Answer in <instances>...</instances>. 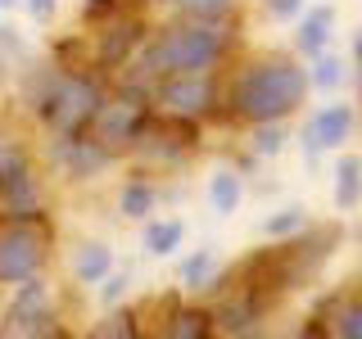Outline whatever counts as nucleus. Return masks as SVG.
<instances>
[{
  "label": "nucleus",
  "mask_w": 362,
  "mask_h": 339,
  "mask_svg": "<svg viewBox=\"0 0 362 339\" xmlns=\"http://www.w3.org/2000/svg\"><path fill=\"white\" fill-rule=\"evenodd\" d=\"M23 5H28L32 23H45V18H54V5H59V0H23Z\"/></svg>",
  "instance_id": "nucleus-27"
},
{
  "label": "nucleus",
  "mask_w": 362,
  "mask_h": 339,
  "mask_svg": "<svg viewBox=\"0 0 362 339\" xmlns=\"http://www.w3.org/2000/svg\"><path fill=\"white\" fill-rule=\"evenodd\" d=\"M154 208H158V190L150 186V181L132 177L127 186L118 190V213H122V218H132V222H145V218H154Z\"/></svg>",
  "instance_id": "nucleus-14"
},
{
  "label": "nucleus",
  "mask_w": 362,
  "mask_h": 339,
  "mask_svg": "<svg viewBox=\"0 0 362 339\" xmlns=\"http://www.w3.org/2000/svg\"><path fill=\"white\" fill-rule=\"evenodd\" d=\"M245 199V177L235 172V167H218V172L209 177V203L218 218H231L235 208H240Z\"/></svg>",
  "instance_id": "nucleus-12"
},
{
  "label": "nucleus",
  "mask_w": 362,
  "mask_h": 339,
  "mask_svg": "<svg viewBox=\"0 0 362 339\" xmlns=\"http://www.w3.org/2000/svg\"><path fill=\"white\" fill-rule=\"evenodd\" d=\"M50 312V285L41 276H28L9 290V303H5V326L14 335H32V326Z\"/></svg>",
  "instance_id": "nucleus-8"
},
{
  "label": "nucleus",
  "mask_w": 362,
  "mask_h": 339,
  "mask_svg": "<svg viewBox=\"0 0 362 339\" xmlns=\"http://www.w3.org/2000/svg\"><path fill=\"white\" fill-rule=\"evenodd\" d=\"M150 105L136 95H118V100H105L95 113V122H90V131H95V141H105L109 150H132L136 141H141V131L150 127Z\"/></svg>",
  "instance_id": "nucleus-5"
},
{
  "label": "nucleus",
  "mask_w": 362,
  "mask_h": 339,
  "mask_svg": "<svg viewBox=\"0 0 362 339\" xmlns=\"http://www.w3.org/2000/svg\"><path fill=\"white\" fill-rule=\"evenodd\" d=\"M281 150H286V127L281 122H254V154L276 158Z\"/></svg>",
  "instance_id": "nucleus-21"
},
{
  "label": "nucleus",
  "mask_w": 362,
  "mask_h": 339,
  "mask_svg": "<svg viewBox=\"0 0 362 339\" xmlns=\"http://www.w3.org/2000/svg\"><path fill=\"white\" fill-rule=\"evenodd\" d=\"M226 45H231V32H226V18H181L173 28H163L158 37L145 41L141 68L145 77H173V73H213L222 64Z\"/></svg>",
  "instance_id": "nucleus-2"
},
{
  "label": "nucleus",
  "mask_w": 362,
  "mask_h": 339,
  "mask_svg": "<svg viewBox=\"0 0 362 339\" xmlns=\"http://www.w3.org/2000/svg\"><path fill=\"white\" fill-rule=\"evenodd\" d=\"M331 32H335V9H331V5L303 9V14H299V28H294V50L313 59V54H322V50H326Z\"/></svg>",
  "instance_id": "nucleus-10"
},
{
  "label": "nucleus",
  "mask_w": 362,
  "mask_h": 339,
  "mask_svg": "<svg viewBox=\"0 0 362 339\" xmlns=\"http://www.w3.org/2000/svg\"><path fill=\"white\" fill-rule=\"evenodd\" d=\"M303 226H308V208H299V203H290V208L272 213V218L263 222V235H267V240H290V235H299Z\"/></svg>",
  "instance_id": "nucleus-19"
},
{
  "label": "nucleus",
  "mask_w": 362,
  "mask_h": 339,
  "mask_svg": "<svg viewBox=\"0 0 362 339\" xmlns=\"http://www.w3.org/2000/svg\"><path fill=\"white\" fill-rule=\"evenodd\" d=\"M127 285H132V276H127V271H118V276L109 271V276L100 280V303H105V308H118V303L127 299Z\"/></svg>",
  "instance_id": "nucleus-23"
},
{
  "label": "nucleus",
  "mask_w": 362,
  "mask_h": 339,
  "mask_svg": "<svg viewBox=\"0 0 362 339\" xmlns=\"http://www.w3.org/2000/svg\"><path fill=\"white\" fill-rule=\"evenodd\" d=\"M113 271V249L100 244V240H82L73 249V276L82 280V285H100Z\"/></svg>",
  "instance_id": "nucleus-11"
},
{
  "label": "nucleus",
  "mask_w": 362,
  "mask_h": 339,
  "mask_svg": "<svg viewBox=\"0 0 362 339\" xmlns=\"http://www.w3.org/2000/svg\"><path fill=\"white\" fill-rule=\"evenodd\" d=\"M5 77H9V64H5V54H0V86H5Z\"/></svg>",
  "instance_id": "nucleus-29"
},
{
  "label": "nucleus",
  "mask_w": 362,
  "mask_h": 339,
  "mask_svg": "<svg viewBox=\"0 0 362 339\" xmlns=\"http://www.w3.org/2000/svg\"><path fill=\"white\" fill-rule=\"evenodd\" d=\"M132 321H136L132 312H118V316H109L105 326H95V335H105V339H109V335H122V339H132L136 331H141V326H132Z\"/></svg>",
  "instance_id": "nucleus-25"
},
{
  "label": "nucleus",
  "mask_w": 362,
  "mask_h": 339,
  "mask_svg": "<svg viewBox=\"0 0 362 339\" xmlns=\"http://www.w3.org/2000/svg\"><path fill=\"white\" fill-rule=\"evenodd\" d=\"M209 331H213V316L204 312V308L173 312V316H168V326H163V335H173V339H204Z\"/></svg>",
  "instance_id": "nucleus-18"
},
{
  "label": "nucleus",
  "mask_w": 362,
  "mask_h": 339,
  "mask_svg": "<svg viewBox=\"0 0 362 339\" xmlns=\"http://www.w3.org/2000/svg\"><path fill=\"white\" fill-rule=\"evenodd\" d=\"M349 136H354V109L349 105H322L303 122V150H308V158H317L322 150H339Z\"/></svg>",
  "instance_id": "nucleus-6"
},
{
  "label": "nucleus",
  "mask_w": 362,
  "mask_h": 339,
  "mask_svg": "<svg viewBox=\"0 0 362 339\" xmlns=\"http://www.w3.org/2000/svg\"><path fill=\"white\" fill-rule=\"evenodd\" d=\"M136 45H145V32H141V23L122 18V23H113V28L105 32V37H100V50H95V59L105 64V68H122V64H132Z\"/></svg>",
  "instance_id": "nucleus-9"
},
{
  "label": "nucleus",
  "mask_w": 362,
  "mask_h": 339,
  "mask_svg": "<svg viewBox=\"0 0 362 339\" xmlns=\"http://www.w3.org/2000/svg\"><path fill=\"white\" fill-rule=\"evenodd\" d=\"M358 199H362V158L344 154V158H335V208L354 213Z\"/></svg>",
  "instance_id": "nucleus-13"
},
{
  "label": "nucleus",
  "mask_w": 362,
  "mask_h": 339,
  "mask_svg": "<svg viewBox=\"0 0 362 339\" xmlns=\"http://www.w3.org/2000/svg\"><path fill=\"white\" fill-rule=\"evenodd\" d=\"M23 177H32V167H28V154H23V145L5 141V145H0V195H5L9 186H18Z\"/></svg>",
  "instance_id": "nucleus-20"
},
{
  "label": "nucleus",
  "mask_w": 362,
  "mask_h": 339,
  "mask_svg": "<svg viewBox=\"0 0 362 339\" xmlns=\"http://www.w3.org/2000/svg\"><path fill=\"white\" fill-rule=\"evenodd\" d=\"M331 335H339V339H362V303H349V308L335 312Z\"/></svg>",
  "instance_id": "nucleus-22"
},
{
  "label": "nucleus",
  "mask_w": 362,
  "mask_h": 339,
  "mask_svg": "<svg viewBox=\"0 0 362 339\" xmlns=\"http://www.w3.org/2000/svg\"><path fill=\"white\" fill-rule=\"evenodd\" d=\"M358 235H362V231H358Z\"/></svg>",
  "instance_id": "nucleus-33"
},
{
  "label": "nucleus",
  "mask_w": 362,
  "mask_h": 339,
  "mask_svg": "<svg viewBox=\"0 0 362 339\" xmlns=\"http://www.w3.org/2000/svg\"><path fill=\"white\" fill-rule=\"evenodd\" d=\"M154 100H158L163 113L195 122V118H204V113L213 109V100H218V82H213V73H173V77H158Z\"/></svg>",
  "instance_id": "nucleus-4"
},
{
  "label": "nucleus",
  "mask_w": 362,
  "mask_h": 339,
  "mask_svg": "<svg viewBox=\"0 0 362 339\" xmlns=\"http://www.w3.org/2000/svg\"><path fill=\"white\" fill-rule=\"evenodd\" d=\"M181 240H186V226H181L177 218H163V222H150L145 226V235H141V244H145V254L150 258H173Z\"/></svg>",
  "instance_id": "nucleus-15"
},
{
  "label": "nucleus",
  "mask_w": 362,
  "mask_h": 339,
  "mask_svg": "<svg viewBox=\"0 0 362 339\" xmlns=\"http://www.w3.org/2000/svg\"><path fill=\"white\" fill-rule=\"evenodd\" d=\"M349 77V64L339 59V54H313V68H308V82L317 90H339V82Z\"/></svg>",
  "instance_id": "nucleus-17"
},
{
  "label": "nucleus",
  "mask_w": 362,
  "mask_h": 339,
  "mask_svg": "<svg viewBox=\"0 0 362 339\" xmlns=\"http://www.w3.org/2000/svg\"><path fill=\"white\" fill-rule=\"evenodd\" d=\"M0 285H5V280H0Z\"/></svg>",
  "instance_id": "nucleus-32"
},
{
  "label": "nucleus",
  "mask_w": 362,
  "mask_h": 339,
  "mask_svg": "<svg viewBox=\"0 0 362 339\" xmlns=\"http://www.w3.org/2000/svg\"><path fill=\"white\" fill-rule=\"evenodd\" d=\"M218 258L209 254V249H195V254L181 263V280H186V290H195V294H209V290H218Z\"/></svg>",
  "instance_id": "nucleus-16"
},
{
  "label": "nucleus",
  "mask_w": 362,
  "mask_h": 339,
  "mask_svg": "<svg viewBox=\"0 0 362 339\" xmlns=\"http://www.w3.org/2000/svg\"><path fill=\"white\" fill-rule=\"evenodd\" d=\"M263 5L272 18H299L303 14V0H263Z\"/></svg>",
  "instance_id": "nucleus-26"
},
{
  "label": "nucleus",
  "mask_w": 362,
  "mask_h": 339,
  "mask_svg": "<svg viewBox=\"0 0 362 339\" xmlns=\"http://www.w3.org/2000/svg\"><path fill=\"white\" fill-rule=\"evenodd\" d=\"M18 5V0H0V9H14Z\"/></svg>",
  "instance_id": "nucleus-31"
},
{
  "label": "nucleus",
  "mask_w": 362,
  "mask_h": 339,
  "mask_svg": "<svg viewBox=\"0 0 362 339\" xmlns=\"http://www.w3.org/2000/svg\"><path fill=\"white\" fill-rule=\"evenodd\" d=\"M59 163H64V172L73 177V181H90V177H100L105 167L113 163V150L105 141H95L90 136L86 141V131H77V136H59Z\"/></svg>",
  "instance_id": "nucleus-7"
},
{
  "label": "nucleus",
  "mask_w": 362,
  "mask_h": 339,
  "mask_svg": "<svg viewBox=\"0 0 362 339\" xmlns=\"http://www.w3.org/2000/svg\"><path fill=\"white\" fill-rule=\"evenodd\" d=\"M231 5L235 0H181V9H186L190 18H226Z\"/></svg>",
  "instance_id": "nucleus-24"
},
{
  "label": "nucleus",
  "mask_w": 362,
  "mask_h": 339,
  "mask_svg": "<svg viewBox=\"0 0 362 339\" xmlns=\"http://www.w3.org/2000/svg\"><path fill=\"white\" fill-rule=\"evenodd\" d=\"M45 258H50V231L41 222H9V231H0V280L5 285L41 276Z\"/></svg>",
  "instance_id": "nucleus-3"
},
{
  "label": "nucleus",
  "mask_w": 362,
  "mask_h": 339,
  "mask_svg": "<svg viewBox=\"0 0 362 339\" xmlns=\"http://www.w3.org/2000/svg\"><path fill=\"white\" fill-rule=\"evenodd\" d=\"M308 68L286 54H267L235 73L231 82V113L245 122H286L308 100Z\"/></svg>",
  "instance_id": "nucleus-1"
},
{
  "label": "nucleus",
  "mask_w": 362,
  "mask_h": 339,
  "mask_svg": "<svg viewBox=\"0 0 362 339\" xmlns=\"http://www.w3.org/2000/svg\"><path fill=\"white\" fill-rule=\"evenodd\" d=\"M358 77H362V41H358Z\"/></svg>",
  "instance_id": "nucleus-30"
},
{
  "label": "nucleus",
  "mask_w": 362,
  "mask_h": 339,
  "mask_svg": "<svg viewBox=\"0 0 362 339\" xmlns=\"http://www.w3.org/2000/svg\"><path fill=\"white\" fill-rule=\"evenodd\" d=\"M86 14H109V9H118V0H82Z\"/></svg>",
  "instance_id": "nucleus-28"
}]
</instances>
